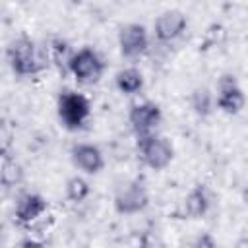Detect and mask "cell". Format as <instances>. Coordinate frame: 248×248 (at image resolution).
I'll use <instances>...</instances> for the list:
<instances>
[{"mask_svg":"<svg viewBox=\"0 0 248 248\" xmlns=\"http://www.w3.org/2000/svg\"><path fill=\"white\" fill-rule=\"evenodd\" d=\"M6 58H8V64L12 68V72L19 78H31V76H37L43 68L41 64V58L37 54V46L35 43L21 35L17 39H14L8 48H6Z\"/></svg>","mask_w":248,"mask_h":248,"instance_id":"2","label":"cell"},{"mask_svg":"<svg viewBox=\"0 0 248 248\" xmlns=\"http://www.w3.org/2000/svg\"><path fill=\"white\" fill-rule=\"evenodd\" d=\"M112 205L114 211L120 215H138L149 205V192L143 182L130 180L116 190Z\"/></svg>","mask_w":248,"mask_h":248,"instance_id":"5","label":"cell"},{"mask_svg":"<svg viewBox=\"0 0 248 248\" xmlns=\"http://www.w3.org/2000/svg\"><path fill=\"white\" fill-rule=\"evenodd\" d=\"M143 74L134 68V66H128V68H122L116 72L114 76V85L120 93L124 95H136L143 89Z\"/></svg>","mask_w":248,"mask_h":248,"instance_id":"13","label":"cell"},{"mask_svg":"<svg viewBox=\"0 0 248 248\" xmlns=\"http://www.w3.org/2000/svg\"><path fill=\"white\" fill-rule=\"evenodd\" d=\"M68 70L76 78L78 83L89 85V83H97L103 78L105 62L95 48L83 46V48L72 52V56L68 60Z\"/></svg>","mask_w":248,"mask_h":248,"instance_id":"4","label":"cell"},{"mask_svg":"<svg viewBox=\"0 0 248 248\" xmlns=\"http://www.w3.org/2000/svg\"><path fill=\"white\" fill-rule=\"evenodd\" d=\"M46 209H48L46 200H45L41 194H35V192H33V194H25V196L19 198L14 215H16V221H17L19 225L29 227V225H33L35 221H39V219L46 213Z\"/></svg>","mask_w":248,"mask_h":248,"instance_id":"11","label":"cell"},{"mask_svg":"<svg viewBox=\"0 0 248 248\" xmlns=\"http://www.w3.org/2000/svg\"><path fill=\"white\" fill-rule=\"evenodd\" d=\"M118 48L124 58H140L149 48V31L141 23H126L118 31Z\"/></svg>","mask_w":248,"mask_h":248,"instance_id":"7","label":"cell"},{"mask_svg":"<svg viewBox=\"0 0 248 248\" xmlns=\"http://www.w3.org/2000/svg\"><path fill=\"white\" fill-rule=\"evenodd\" d=\"M74 167L85 174H99L105 169V155L95 143H76L70 149Z\"/></svg>","mask_w":248,"mask_h":248,"instance_id":"10","label":"cell"},{"mask_svg":"<svg viewBox=\"0 0 248 248\" xmlns=\"http://www.w3.org/2000/svg\"><path fill=\"white\" fill-rule=\"evenodd\" d=\"M190 105H192V108H194L196 114L207 116V114L213 110V107H215L213 93H211L209 89H205V87H198V89H194V93L190 95Z\"/></svg>","mask_w":248,"mask_h":248,"instance_id":"15","label":"cell"},{"mask_svg":"<svg viewBox=\"0 0 248 248\" xmlns=\"http://www.w3.org/2000/svg\"><path fill=\"white\" fill-rule=\"evenodd\" d=\"M211 207V194L205 184H196L184 198V211L192 219H202Z\"/></svg>","mask_w":248,"mask_h":248,"instance_id":"12","label":"cell"},{"mask_svg":"<svg viewBox=\"0 0 248 248\" xmlns=\"http://www.w3.org/2000/svg\"><path fill=\"white\" fill-rule=\"evenodd\" d=\"M215 99V107L225 112V114H238L242 112L244 105H246V97H244V91L238 83V79L232 76V74H225L219 78L217 81V93L213 95Z\"/></svg>","mask_w":248,"mask_h":248,"instance_id":"6","label":"cell"},{"mask_svg":"<svg viewBox=\"0 0 248 248\" xmlns=\"http://www.w3.org/2000/svg\"><path fill=\"white\" fill-rule=\"evenodd\" d=\"M56 112H58V120L62 122V126L66 130H79L85 126V122L91 116V105L87 101L85 95L76 93V91H62L58 95V103H56Z\"/></svg>","mask_w":248,"mask_h":248,"instance_id":"3","label":"cell"},{"mask_svg":"<svg viewBox=\"0 0 248 248\" xmlns=\"http://www.w3.org/2000/svg\"><path fill=\"white\" fill-rule=\"evenodd\" d=\"M161 120H163V110L153 101L136 103L128 110V122L132 126V130L136 132V136H143V134L155 132L157 126L161 124Z\"/></svg>","mask_w":248,"mask_h":248,"instance_id":"8","label":"cell"},{"mask_svg":"<svg viewBox=\"0 0 248 248\" xmlns=\"http://www.w3.org/2000/svg\"><path fill=\"white\" fill-rule=\"evenodd\" d=\"M136 149H138V157L141 159V163L149 167L151 170H165L174 159L172 141L157 132L138 136Z\"/></svg>","mask_w":248,"mask_h":248,"instance_id":"1","label":"cell"},{"mask_svg":"<svg viewBox=\"0 0 248 248\" xmlns=\"http://www.w3.org/2000/svg\"><path fill=\"white\" fill-rule=\"evenodd\" d=\"M23 178H25L23 165L16 157H12V155L4 157L2 159V167H0V182L6 188H14V186L21 184Z\"/></svg>","mask_w":248,"mask_h":248,"instance_id":"14","label":"cell"},{"mask_svg":"<svg viewBox=\"0 0 248 248\" xmlns=\"http://www.w3.org/2000/svg\"><path fill=\"white\" fill-rule=\"evenodd\" d=\"M89 192H91V186H89V182H87L83 176L76 174V176L68 178V182H66V198H68L72 203H81V202H85L87 196H89Z\"/></svg>","mask_w":248,"mask_h":248,"instance_id":"16","label":"cell"},{"mask_svg":"<svg viewBox=\"0 0 248 248\" xmlns=\"http://www.w3.org/2000/svg\"><path fill=\"white\" fill-rule=\"evenodd\" d=\"M194 244H196V246H209V248H213V246H215V240L209 238L207 234H203V236H198V240H196Z\"/></svg>","mask_w":248,"mask_h":248,"instance_id":"18","label":"cell"},{"mask_svg":"<svg viewBox=\"0 0 248 248\" xmlns=\"http://www.w3.org/2000/svg\"><path fill=\"white\" fill-rule=\"evenodd\" d=\"M12 143H14V132H12V128L4 120H0V157L2 159L8 157V155H12Z\"/></svg>","mask_w":248,"mask_h":248,"instance_id":"17","label":"cell"},{"mask_svg":"<svg viewBox=\"0 0 248 248\" xmlns=\"http://www.w3.org/2000/svg\"><path fill=\"white\" fill-rule=\"evenodd\" d=\"M188 27V17L182 10H165L153 21V33L159 43H172L184 35Z\"/></svg>","mask_w":248,"mask_h":248,"instance_id":"9","label":"cell"}]
</instances>
